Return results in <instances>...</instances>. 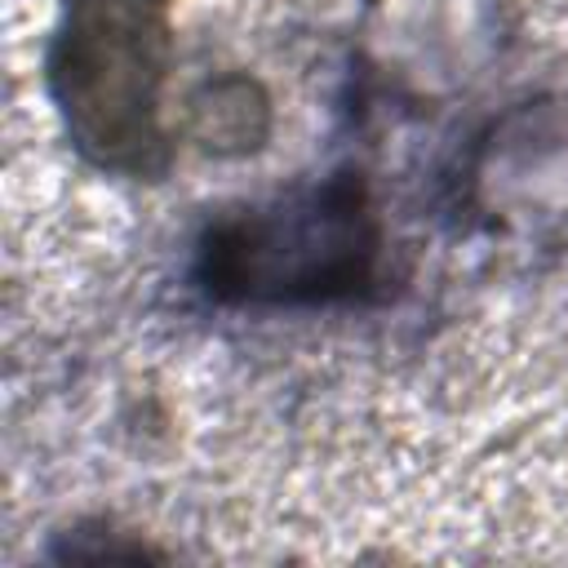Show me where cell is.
<instances>
[{
    "label": "cell",
    "mask_w": 568,
    "mask_h": 568,
    "mask_svg": "<svg viewBox=\"0 0 568 568\" xmlns=\"http://www.w3.org/2000/svg\"><path fill=\"white\" fill-rule=\"evenodd\" d=\"M191 280L231 311H320L377 297L386 226L359 173H328L204 222Z\"/></svg>",
    "instance_id": "6da1fadb"
},
{
    "label": "cell",
    "mask_w": 568,
    "mask_h": 568,
    "mask_svg": "<svg viewBox=\"0 0 568 568\" xmlns=\"http://www.w3.org/2000/svg\"><path fill=\"white\" fill-rule=\"evenodd\" d=\"M186 133L209 155H253L271 138V93L244 71L209 75L186 98Z\"/></svg>",
    "instance_id": "277c9868"
},
{
    "label": "cell",
    "mask_w": 568,
    "mask_h": 568,
    "mask_svg": "<svg viewBox=\"0 0 568 568\" xmlns=\"http://www.w3.org/2000/svg\"><path fill=\"white\" fill-rule=\"evenodd\" d=\"M169 0H62L44 75L71 146L93 169L115 178H160L169 169Z\"/></svg>",
    "instance_id": "7a4b0ae2"
},
{
    "label": "cell",
    "mask_w": 568,
    "mask_h": 568,
    "mask_svg": "<svg viewBox=\"0 0 568 568\" xmlns=\"http://www.w3.org/2000/svg\"><path fill=\"white\" fill-rule=\"evenodd\" d=\"M457 217L501 244H568V93H537L497 111L462 151Z\"/></svg>",
    "instance_id": "3957f363"
}]
</instances>
